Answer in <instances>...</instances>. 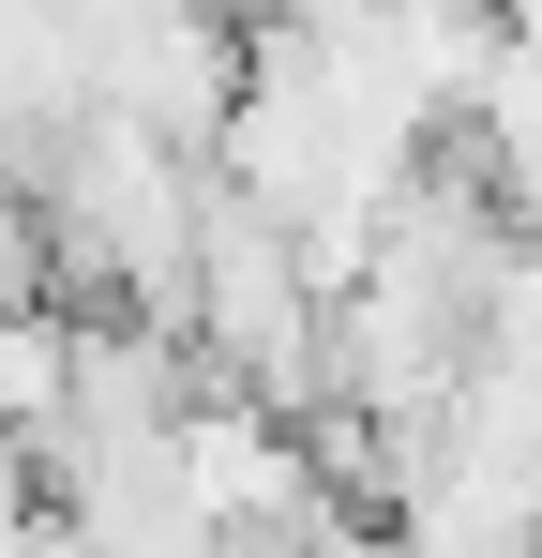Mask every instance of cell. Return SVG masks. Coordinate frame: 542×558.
<instances>
[{
  "label": "cell",
  "instance_id": "obj_1",
  "mask_svg": "<svg viewBox=\"0 0 542 558\" xmlns=\"http://www.w3.org/2000/svg\"><path fill=\"white\" fill-rule=\"evenodd\" d=\"M61 363H76V317L61 302H0V438L15 453L61 423Z\"/></svg>",
  "mask_w": 542,
  "mask_h": 558
},
{
  "label": "cell",
  "instance_id": "obj_2",
  "mask_svg": "<svg viewBox=\"0 0 542 558\" xmlns=\"http://www.w3.org/2000/svg\"><path fill=\"white\" fill-rule=\"evenodd\" d=\"M242 15H286V0H242Z\"/></svg>",
  "mask_w": 542,
  "mask_h": 558
}]
</instances>
